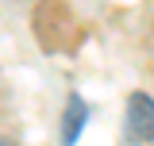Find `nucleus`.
Returning a JSON list of instances; mask_svg holds the SVG:
<instances>
[{
  "label": "nucleus",
  "mask_w": 154,
  "mask_h": 146,
  "mask_svg": "<svg viewBox=\"0 0 154 146\" xmlns=\"http://www.w3.org/2000/svg\"><path fill=\"white\" fill-rule=\"evenodd\" d=\"M127 138L131 142H150L154 138V100L135 92L127 104Z\"/></svg>",
  "instance_id": "obj_1"
},
{
  "label": "nucleus",
  "mask_w": 154,
  "mask_h": 146,
  "mask_svg": "<svg viewBox=\"0 0 154 146\" xmlns=\"http://www.w3.org/2000/svg\"><path fill=\"white\" fill-rule=\"evenodd\" d=\"M81 123H85V104L81 100H69V111H66V146H73V138H77V131H81Z\"/></svg>",
  "instance_id": "obj_2"
}]
</instances>
